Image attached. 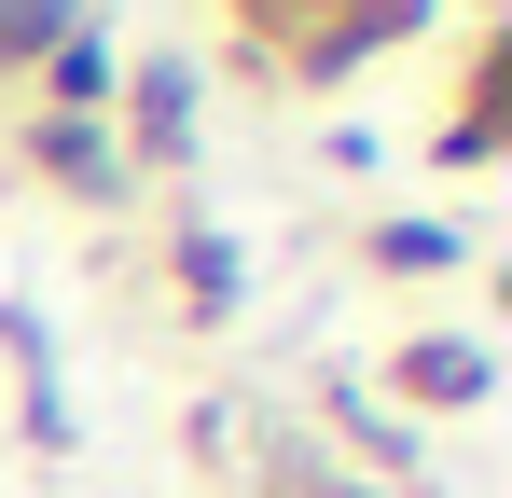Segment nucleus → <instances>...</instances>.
<instances>
[{
    "instance_id": "8",
    "label": "nucleus",
    "mask_w": 512,
    "mask_h": 498,
    "mask_svg": "<svg viewBox=\"0 0 512 498\" xmlns=\"http://www.w3.org/2000/svg\"><path fill=\"white\" fill-rule=\"evenodd\" d=\"M360 263H374V277H457L471 236H457V222H416V208H388V222L360 236Z\"/></svg>"
},
{
    "instance_id": "6",
    "label": "nucleus",
    "mask_w": 512,
    "mask_h": 498,
    "mask_svg": "<svg viewBox=\"0 0 512 498\" xmlns=\"http://www.w3.org/2000/svg\"><path fill=\"white\" fill-rule=\"evenodd\" d=\"M167 291H180V319H194V332H222L236 305H250V263H236V236L180 222V236H167Z\"/></svg>"
},
{
    "instance_id": "9",
    "label": "nucleus",
    "mask_w": 512,
    "mask_h": 498,
    "mask_svg": "<svg viewBox=\"0 0 512 498\" xmlns=\"http://www.w3.org/2000/svg\"><path fill=\"white\" fill-rule=\"evenodd\" d=\"M70 28H84V0H0V70L28 83L56 42H70Z\"/></svg>"
},
{
    "instance_id": "4",
    "label": "nucleus",
    "mask_w": 512,
    "mask_h": 498,
    "mask_svg": "<svg viewBox=\"0 0 512 498\" xmlns=\"http://www.w3.org/2000/svg\"><path fill=\"white\" fill-rule=\"evenodd\" d=\"M443 166H499L512 153V28H471V70H457V125L429 139Z\"/></svg>"
},
{
    "instance_id": "3",
    "label": "nucleus",
    "mask_w": 512,
    "mask_h": 498,
    "mask_svg": "<svg viewBox=\"0 0 512 498\" xmlns=\"http://www.w3.org/2000/svg\"><path fill=\"white\" fill-rule=\"evenodd\" d=\"M111 97H125V139H111L125 180H167V166L194 153V56H139Z\"/></svg>"
},
{
    "instance_id": "7",
    "label": "nucleus",
    "mask_w": 512,
    "mask_h": 498,
    "mask_svg": "<svg viewBox=\"0 0 512 498\" xmlns=\"http://www.w3.org/2000/svg\"><path fill=\"white\" fill-rule=\"evenodd\" d=\"M111 42H97V28H70V42H56V56H42V70H28V111H97V125H111Z\"/></svg>"
},
{
    "instance_id": "2",
    "label": "nucleus",
    "mask_w": 512,
    "mask_h": 498,
    "mask_svg": "<svg viewBox=\"0 0 512 498\" xmlns=\"http://www.w3.org/2000/svg\"><path fill=\"white\" fill-rule=\"evenodd\" d=\"M14 153H28V180H56L70 208H125V194H139L97 111H28V125H14Z\"/></svg>"
},
{
    "instance_id": "5",
    "label": "nucleus",
    "mask_w": 512,
    "mask_h": 498,
    "mask_svg": "<svg viewBox=\"0 0 512 498\" xmlns=\"http://www.w3.org/2000/svg\"><path fill=\"white\" fill-rule=\"evenodd\" d=\"M388 388L429 402V415H471L499 388V346H485V332H402V346H388Z\"/></svg>"
},
{
    "instance_id": "10",
    "label": "nucleus",
    "mask_w": 512,
    "mask_h": 498,
    "mask_svg": "<svg viewBox=\"0 0 512 498\" xmlns=\"http://www.w3.org/2000/svg\"><path fill=\"white\" fill-rule=\"evenodd\" d=\"M222 14H236V42H250L263 70H277V56H291V42H305V28H319L333 0H222Z\"/></svg>"
},
{
    "instance_id": "1",
    "label": "nucleus",
    "mask_w": 512,
    "mask_h": 498,
    "mask_svg": "<svg viewBox=\"0 0 512 498\" xmlns=\"http://www.w3.org/2000/svg\"><path fill=\"white\" fill-rule=\"evenodd\" d=\"M429 14H443V0H333V14H319V28H305V42H291L277 70L333 97V83H360L374 56H402V42H429Z\"/></svg>"
}]
</instances>
